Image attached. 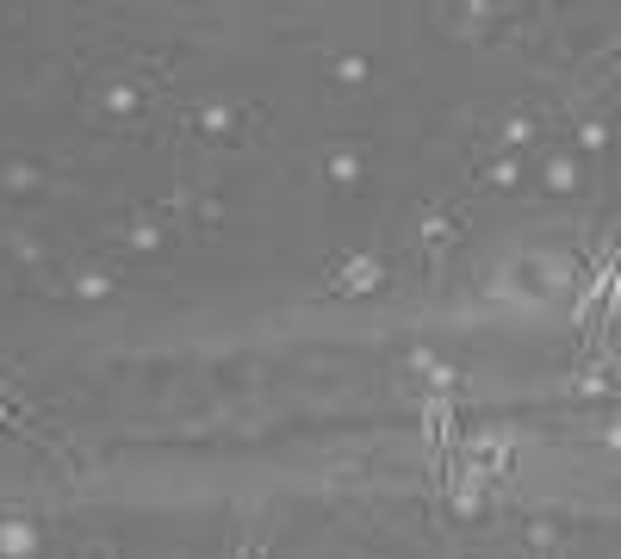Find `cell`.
<instances>
[{
  "label": "cell",
  "mask_w": 621,
  "mask_h": 559,
  "mask_svg": "<svg viewBox=\"0 0 621 559\" xmlns=\"http://www.w3.org/2000/svg\"><path fill=\"white\" fill-rule=\"evenodd\" d=\"M448 497H453L460 516H479L484 497H491V473H479L473 460H453V466H448Z\"/></svg>",
  "instance_id": "1"
},
{
  "label": "cell",
  "mask_w": 621,
  "mask_h": 559,
  "mask_svg": "<svg viewBox=\"0 0 621 559\" xmlns=\"http://www.w3.org/2000/svg\"><path fill=\"white\" fill-rule=\"evenodd\" d=\"M380 280H385L380 255H348V261H336V274H330V286H336V292H373Z\"/></svg>",
  "instance_id": "2"
},
{
  "label": "cell",
  "mask_w": 621,
  "mask_h": 559,
  "mask_svg": "<svg viewBox=\"0 0 621 559\" xmlns=\"http://www.w3.org/2000/svg\"><path fill=\"white\" fill-rule=\"evenodd\" d=\"M37 547V528L25 516H0V559H25Z\"/></svg>",
  "instance_id": "3"
},
{
  "label": "cell",
  "mask_w": 621,
  "mask_h": 559,
  "mask_svg": "<svg viewBox=\"0 0 621 559\" xmlns=\"http://www.w3.org/2000/svg\"><path fill=\"white\" fill-rule=\"evenodd\" d=\"M100 112H112V118H131V112H137V87H131V81L106 87V94H100Z\"/></svg>",
  "instance_id": "4"
},
{
  "label": "cell",
  "mask_w": 621,
  "mask_h": 559,
  "mask_svg": "<svg viewBox=\"0 0 621 559\" xmlns=\"http://www.w3.org/2000/svg\"><path fill=\"white\" fill-rule=\"evenodd\" d=\"M541 175H547V187H553V193H578V162H572V156H553V162L541 168Z\"/></svg>",
  "instance_id": "5"
},
{
  "label": "cell",
  "mask_w": 621,
  "mask_h": 559,
  "mask_svg": "<svg viewBox=\"0 0 621 559\" xmlns=\"http://www.w3.org/2000/svg\"><path fill=\"white\" fill-rule=\"evenodd\" d=\"M323 175L336 180V187H354V180H361V156H354V149H336V156L323 162Z\"/></svg>",
  "instance_id": "6"
},
{
  "label": "cell",
  "mask_w": 621,
  "mask_h": 559,
  "mask_svg": "<svg viewBox=\"0 0 621 559\" xmlns=\"http://www.w3.org/2000/svg\"><path fill=\"white\" fill-rule=\"evenodd\" d=\"M237 118H242V112H230V106H206V112H199V131H211V137H230V131H237Z\"/></svg>",
  "instance_id": "7"
},
{
  "label": "cell",
  "mask_w": 621,
  "mask_h": 559,
  "mask_svg": "<svg viewBox=\"0 0 621 559\" xmlns=\"http://www.w3.org/2000/svg\"><path fill=\"white\" fill-rule=\"evenodd\" d=\"M125 243H131V249H156V243H162V224H156V218L143 211V218H131V230H125Z\"/></svg>",
  "instance_id": "8"
},
{
  "label": "cell",
  "mask_w": 621,
  "mask_h": 559,
  "mask_svg": "<svg viewBox=\"0 0 621 559\" xmlns=\"http://www.w3.org/2000/svg\"><path fill=\"white\" fill-rule=\"evenodd\" d=\"M112 292V274H100V268H81L75 274V299H106Z\"/></svg>",
  "instance_id": "9"
},
{
  "label": "cell",
  "mask_w": 621,
  "mask_h": 559,
  "mask_svg": "<svg viewBox=\"0 0 621 559\" xmlns=\"http://www.w3.org/2000/svg\"><path fill=\"white\" fill-rule=\"evenodd\" d=\"M484 180H491V187H516V180H522V162H516V156H497V162L484 168Z\"/></svg>",
  "instance_id": "10"
},
{
  "label": "cell",
  "mask_w": 621,
  "mask_h": 559,
  "mask_svg": "<svg viewBox=\"0 0 621 559\" xmlns=\"http://www.w3.org/2000/svg\"><path fill=\"white\" fill-rule=\"evenodd\" d=\"M6 187H13V193H32V187H44V175H37L32 162H13V168H6Z\"/></svg>",
  "instance_id": "11"
},
{
  "label": "cell",
  "mask_w": 621,
  "mask_h": 559,
  "mask_svg": "<svg viewBox=\"0 0 621 559\" xmlns=\"http://www.w3.org/2000/svg\"><path fill=\"white\" fill-rule=\"evenodd\" d=\"M336 81H348V87L367 81V63H361V56H336Z\"/></svg>",
  "instance_id": "12"
},
{
  "label": "cell",
  "mask_w": 621,
  "mask_h": 559,
  "mask_svg": "<svg viewBox=\"0 0 621 559\" xmlns=\"http://www.w3.org/2000/svg\"><path fill=\"white\" fill-rule=\"evenodd\" d=\"M528 137H534V125H528V118H510V125H504V143H510V149H522Z\"/></svg>",
  "instance_id": "13"
},
{
  "label": "cell",
  "mask_w": 621,
  "mask_h": 559,
  "mask_svg": "<svg viewBox=\"0 0 621 559\" xmlns=\"http://www.w3.org/2000/svg\"><path fill=\"white\" fill-rule=\"evenodd\" d=\"M578 143H585V149H603V143H609V131H603V125H585V131H578Z\"/></svg>",
  "instance_id": "14"
},
{
  "label": "cell",
  "mask_w": 621,
  "mask_h": 559,
  "mask_svg": "<svg viewBox=\"0 0 621 559\" xmlns=\"http://www.w3.org/2000/svg\"><path fill=\"white\" fill-rule=\"evenodd\" d=\"M0 422H6V391H0Z\"/></svg>",
  "instance_id": "15"
},
{
  "label": "cell",
  "mask_w": 621,
  "mask_h": 559,
  "mask_svg": "<svg viewBox=\"0 0 621 559\" xmlns=\"http://www.w3.org/2000/svg\"><path fill=\"white\" fill-rule=\"evenodd\" d=\"M237 559H255V554H237Z\"/></svg>",
  "instance_id": "16"
}]
</instances>
